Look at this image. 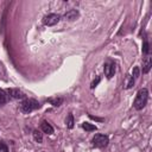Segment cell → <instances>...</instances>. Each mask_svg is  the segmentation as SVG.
Wrapping results in <instances>:
<instances>
[{
	"label": "cell",
	"instance_id": "cell-2",
	"mask_svg": "<svg viewBox=\"0 0 152 152\" xmlns=\"http://www.w3.org/2000/svg\"><path fill=\"white\" fill-rule=\"evenodd\" d=\"M38 108H40V103L34 99H24L20 103V110L25 114H28Z\"/></svg>",
	"mask_w": 152,
	"mask_h": 152
},
{
	"label": "cell",
	"instance_id": "cell-3",
	"mask_svg": "<svg viewBox=\"0 0 152 152\" xmlns=\"http://www.w3.org/2000/svg\"><path fill=\"white\" fill-rule=\"evenodd\" d=\"M108 142H109V138L107 135H104V134H95L93 137V139H91L93 146L99 147V148L106 147L108 145Z\"/></svg>",
	"mask_w": 152,
	"mask_h": 152
},
{
	"label": "cell",
	"instance_id": "cell-9",
	"mask_svg": "<svg viewBox=\"0 0 152 152\" xmlns=\"http://www.w3.org/2000/svg\"><path fill=\"white\" fill-rule=\"evenodd\" d=\"M40 129H42L44 133H46V134H52V133H53V127H52L48 121H45V120L42 121V124H40Z\"/></svg>",
	"mask_w": 152,
	"mask_h": 152
},
{
	"label": "cell",
	"instance_id": "cell-20",
	"mask_svg": "<svg viewBox=\"0 0 152 152\" xmlns=\"http://www.w3.org/2000/svg\"><path fill=\"white\" fill-rule=\"evenodd\" d=\"M89 118L91 119V120H95V121H103V119H101V118H97V116H94V115H89Z\"/></svg>",
	"mask_w": 152,
	"mask_h": 152
},
{
	"label": "cell",
	"instance_id": "cell-15",
	"mask_svg": "<svg viewBox=\"0 0 152 152\" xmlns=\"http://www.w3.org/2000/svg\"><path fill=\"white\" fill-rule=\"evenodd\" d=\"M33 139L37 141V142H42L43 141V135H42V133L39 132V131H33Z\"/></svg>",
	"mask_w": 152,
	"mask_h": 152
},
{
	"label": "cell",
	"instance_id": "cell-7",
	"mask_svg": "<svg viewBox=\"0 0 152 152\" xmlns=\"http://www.w3.org/2000/svg\"><path fill=\"white\" fill-rule=\"evenodd\" d=\"M80 17V13H78V11L77 10H69L64 15H63V18L65 19V20H68V21H74V20H76L77 18Z\"/></svg>",
	"mask_w": 152,
	"mask_h": 152
},
{
	"label": "cell",
	"instance_id": "cell-11",
	"mask_svg": "<svg viewBox=\"0 0 152 152\" xmlns=\"http://www.w3.org/2000/svg\"><path fill=\"white\" fill-rule=\"evenodd\" d=\"M48 102H50L52 106H55V107H58V106H61L62 103H63V97H55V99H49L48 100Z\"/></svg>",
	"mask_w": 152,
	"mask_h": 152
},
{
	"label": "cell",
	"instance_id": "cell-6",
	"mask_svg": "<svg viewBox=\"0 0 152 152\" xmlns=\"http://www.w3.org/2000/svg\"><path fill=\"white\" fill-rule=\"evenodd\" d=\"M115 68H116V66H115V63H114V62H107V63H104L103 70H104L106 77H107L108 80L114 76V74H115Z\"/></svg>",
	"mask_w": 152,
	"mask_h": 152
},
{
	"label": "cell",
	"instance_id": "cell-18",
	"mask_svg": "<svg viewBox=\"0 0 152 152\" xmlns=\"http://www.w3.org/2000/svg\"><path fill=\"white\" fill-rule=\"evenodd\" d=\"M100 81H101V77H100V76H96V78H95V80L91 82L90 88H91V89H94V88H95V87H96V86L100 83Z\"/></svg>",
	"mask_w": 152,
	"mask_h": 152
},
{
	"label": "cell",
	"instance_id": "cell-19",
	"mask_svg": "<svg viewBox=\"0 0 152 152\" xmlns=\"http://www.w3.org/2000/svg\"><path fill=\"white\" fill-rule=\"evenodd\" d=\"M0 152H8V147L6 146V144L0 141Z\"/></svg>",
	"mask_w": 152,
	"mask_h": 152
},
{
	"label": "cell",
	"instance_id": "cell-16",
	"mask_svg": "<svg viewBox=\"0 0 152 152\" xmlns=\"http://www.w3.org/2000/svg\"><path fill=\"white\" fill-rule=\"evenodd\" d=\"M132 76L137 80L139 76H140V69L138 68V66H134V69H133V72H132Z\"/></svg>",
	"mask_w": 152,
	"mask_h": 152
},
{
	"label": "cell",
	"instance_id": "cell-1",
	"mask_svg": "<svg viewBox=\"0 0 152 152\" xmlns=\"http://www.w3.org/2000/svg\"><path fill=\"white\" fill-rule=\"evenodd\" d=\"M147 100H148V91L146 88H142L140 89L138 93H137V96L134 99V102H133V107L134 109L137 110H141L146 103H147Z\"/></svg>",
	"mask_w": 152,
	"mask_h": 152
},
{
	"label": "cell",
	"instance_id": "cell-12",
	"mask_svg": "<svg viewBox=\"0 0 152 152\" xmlns=\"http://www.w3.org/2000/svg\"><path fill=\"white\" fill-rule=\"evenodd\" d=\"M74 115L71 114V113H69V115H68V118H66V120H65V125H66V127L69 128V129H71V128H74Z\"/></svg>",
	"mask_w": 152,
	"mask_h": 152
},
{
	"label": "cell",
	"instance_id": "cell-17",
	"mask_svg": "<svg viewBox=\"0 0 152 152\" xmlns=\"http://www.w3.org/2000/svg\"><path fill=\"white\" fill-rule=\"evenodd\" d=\"M134 83H135V78H134L133 76H131V77H129V81H128V83H127V86H126V89H131V88L134 86Z\"/></svg>",
	"mask_w": 152,
	"mask_h": 152
},
{
	"label": "cell",
	"instance_id": "cell-10",
	"mask_svg": "<svg viewBox=\"0 0 152 152\" xmlns=\"http://www.w3.org/2000/svg\"><path fill=\"white\" fill-rule=\"evenodd\" d=\"M82 128L86 129L87 132H93V131H96V129H97V127H96L95 125L89 124V122H83V124H82Z\"/></svg>",
	"mask_w": 152,
	"mask_h": 152
},
{
	"label": "cell",
	"instance_id": "cell-8",
	"mask_svg": "<svg viewBox=\"0 0 152 152\" xmlns=\"http://www.w3.org/2000/svg\"><path fill=\"white\" fill-rule=\"evenodd\" d=\"M152 66V59L150 56H146L142 59V74H147Z\"/></svg>",
	"mask_w": 152,
	"mask_h": 152
},
{
	"label": "cell",
	"instance_id": "cell-14",
	"mask_svg": "<svg viewBox=\"0 0 152 152\" xmlns=\"http://www.w3.org/2000/svg\"><path fill=\"white\" fill-rule=\"evenodd\" d=\"M142 53L145 56H148L150 55V44L146 39H144V43H142Z\"/></svg>",
	"mask_w": 152,
	"mask_h": 152
},
{
	"label": "cell",
	"instance_id": "cell-4",
	"mask_svg": "<svg viewBox=\"0 0 152 152\" xmlns=\"http://www.w3.org/2000/svg\"><path fill=\"white\" fill-rule=\"evenodd\" d=\"M59 20H61V17H59L58 14H56V13H50V14H48V15H45V17L43 18V24H44L45 26H53V25H56Z\"/></svg>",
	"mask_w": 152,
	"mask_h": 152
},
{
	"label": "cell",
	"instance_id": "cell-5",
	"mask_svg": "<svg viewBox=\"0 0 152 152\" xmlns=\"http://www.w3.org/2000/svg\"><path fill=\"white\" fill-rule=\"evenodd\" d=\"M6 91V94H7V97H10V99H15V100H21V99H26V95L21 91V90H19V89H17V88H11V89H6L5 90Z\"/></svg>",
	"mask_w": 152,
	"mask_h": 152
},
{
	"label": "cell",
	"instance_id": "cell-13",
	"mask_svg": "<svg viewBox=\"0 0 152 152\" xmlns=\"http://www.w3.org/2000/svg\"><path fill=\"white\" fill-rule=\"evenodd\" d=\"M6 102H7V94L5 90L0 89V107L4 106Z\"/></svg>",
	"mask_w": 152,
	"mask_h": 152
}]
</instances>
